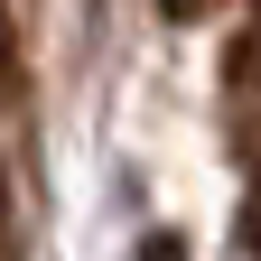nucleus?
Masks as SVG:
<instances>
[{
  "label": "nucleus",
  "mask_w": 261,
  "mask_h": 261,
  "mask_svg": "<svg viewBox=\"0 0 261 261\" xmlns=\"http://www.w3.org/2000/svg\"><path fill=\"white\" fill-rule=\"evenodd\" d=\"M140 261H187V243H177V233H149V243H140Z\"/></svg>",
  "instance_id": "nucleus-3"
},
{
  "label": "nucleus",
  "mask_w": 261,
  "mask_h": 261,
  "mask_svg": "<svg viewBox=\"0 0 261 261\" xmlns=\"http://www.w3.org/2000/svg\"><path fill=\"white\" fill-rule=\"evenodd\" d=\"M159 10H168V19H196V10H205V0H159Z\"/></svg>",
  "instance_id": "nucleus-5"
},
{
  "label": "nucleus",
  "mask_w": 261,
  "mask_h": 261,
  "mask_svg": "<svg viewBox=\"0 0 261 261\" xmlns=\"http://www.w3.org/2000/svg\"><path fill=\"white\" fill-rule=\"evenodd\" d=\"M243 243H252V261H261V187H252V205H243Z\"/></svg>",
  "instance_id": "nucleus-4"
},
{
  "label": "nucleus",
  "mask_w": 261,
  "mask_h": 261,
  "mask_svg": "<svg viewBox=\"0 0 261 261\" xmlns=\"http://www.w3.org/2000/svg\"><path fill=\"white\" fill-rule=\"evenodd\" d=\"M224 93H233V140L261 159V0H252V19H243L233 56H224Z\"/></svg>",
  "instance_id": "nucleus-1"
},
{
  "label": "nucleus",
  "mask_w": 261,
  "mask_h": 261,
  "mask_svg": "<svg viewBox=\"0 0 261 261\" xmlns=\"http://www.w3.org/2000/svg\"><path fill=\"white\" fill-rule=\"evenodd\" d=\"M19 93V38H10V10H0V103Z\"/></svg>",
  "instance_id": "nucleus-2"
}]
</instances>
